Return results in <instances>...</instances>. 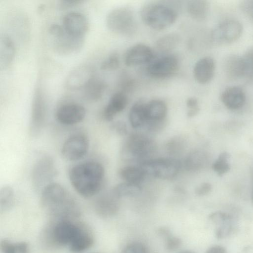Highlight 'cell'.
<instances>
[{
  "mask_svg": "<svg viewBox=\"0 0 253 253\" xmlns=\"http://www.w3.org/2000/svg\"><path fill=\"white\" fill-rule=\"evenodd\" d=\"M140 16L150 28L161 31L172 25L177 18V13L171 6L159 2H150L143 5Z\"/></svg>",
  "mask_w": 253,
  "mask_h": 253,
  "instance_id": "2",
  "label": "cell"
},
{
  "mask_svg": "<svg viewBox=\"0 0 253 253\" xmlns=\"http://www.w3.org/2000/svg\"><path fill=\"white\" fill-rule=\"evenodd\" d=\"M71 184L76 191L84 198L98 193L103 185L105 170L98 162L88 161L74 166L69 172Z\"/></svg>",
  "mask_w": 253,
  "mask_h": 253,
  "instance_id": "1",
  "label": "cell"
},
{
  "mask_svg": "<svg viewBox=\"0 0 253 253\" xmlns=\"http://www.w3.org/2000/svg\"><path fill=\"white\" fill-rule=\"evenodd\" d=\"M111 128L120 135H126L127 133V126L123 121H118L113 123L111 125Z\"/></svg>",
  "mask_w": 253,
  "mask_h": 253,
  "instance_id": "43",
  "label": "cell"
},
{
  "mask_svg": "<svg viewBox=\"0 0 253 253\" xmlns=\"http://www.w3.org/2000/svg\"><path fill=\"white\" fill-rule=\"evenodd\" d=\"M106 88L107 84L103 80L94 78L84 88L83 97L88 102L98 101L104 95Z\"/></svg>",
  "mask_w": 253,
  "mask_h": 253,
  "instance_id": "25",
  "label": "cell"
},
{
  "mask_svg": "<svg viewBox=\"0 0 253 253\" xmlns=\"http://www.w3.org/2000/svg\"><path fill=\"white\" fill-rule=\"evenodd\" d=\"M48 38L52 50L60 55H71L79 52L84 43V37L74 36L62 25L51 24L48 29Z\"/></svg>",
  "mask_w": 253,
  "mask_h": 253,
  "instance_id": "3",
  "label": "cell"
},
{
  "mask_svg": "<svg viewBox=\"0 0 253 253\" xmlns=\"http://www.w3.org/2000/svg\"><path fill=\"white\" fill-rule=\"evenodd\" d=\"M209 219L216 225L215 234L218 239L227 237L233 232V218L230 214L224 211H216L211 213Z\"/></svg>",
  "mask_w": 253,
  "mask_h": 253,
  "instance_id": "17",
  "label": "cell"
},
{
  "mask_svg": "<svg viewBox=\"0 0 253 253\" xmlns=\"http://www.w3.org/2000/svg\"><path fill=\"white\" fill-rule=\"evenodd\" d=\"M16 52L15 45L12 38L4 34L0 37V63L1 68L9 67L13 63Z\"/></svg>",
  "mask_w": 253,
  "mask_h": 253,
  "instance_id": "24",
  "label": "cell"
},
{
  "mask_svg": "<svg viewBox=\"0 0 253 253\" xmlns=\"http://www.w3.org/2000/svg\"><path fill=\"white\" fill-rule=\"evenodd\" d=\"M179 61L172 54H166L155 60L148 65L146 71L152 78L157 79L169 78L177 71Z\"/></svg>",
  "mask_w": 253,
  "mask_h": 253,
  "instance_id": "10",
  "label": "cell"
},
{
  "mask_svg": "<svg viewBox=\"0 0 253 253\" xmlns=\"http://www.w3.org/2000/svg\"><path fill=\"white\" fill-rule=\"evenodd\" d=\"M167 112V104L162 100L153 99L146 102V123L148 122H166Z\"/></svg>",
  "mask_w": 253,
  "mask_h": 253,
  "instance_id": "22",
  "label": "cell"
},
{
  "mask_svg": "<svg viewBox=\"0 0 253 253\" xmlns=\"http://www.w3.org/2000/svg\"><path fill=\"white\" fill-rule=\"evenodd\" d=\"M229 159L230 155L228 152L220 153L212 165L213 170L219 176L227 173L230 169Z\"/></svg>",
  "mask_w": 253,
  "mask_h": 253,
  "instance_id": "34",
  "label": "cell"
},
{
  "mask_svg": "<svg viewBox=\"0 0 253 253\" xmlns=\"http://www.w3.org/2000/svg\"><path fill=\"white\" fill-rule=\"evenodd\" d=\"M242 57L244 66V77L253 80V46L249 48Z\"/></svg>",
  "mask_w": 253,
  "mask_h": 253,
  "instance_id": "37",
  "label": "cell"
},
{
  "mask_svg": "<svg viewBox=\"0 0 253 253\" xmlns=\"http://www.w3.org/2000/svg\"><path fill=\"white\" fill-rule=\"evenodd\" d=\"M179 253H195L190 251H183L180 252Z\"/></svg>",
  "mask_w": 253,
  "mask_h": 253,
  "instance_id": "47",
  "label": "cell"
},
{
  "mask_svg": "<svg viewBox=\"0 0 253 253\" xmlns=\"http://www.w3.org/2000/svg\"><path fill=\"white\" fill-rule=\"evenodd\" d=\"M89 146L87 136L82 133L70 135L64 141L61 153L63 158L69 161L82 159L87 154Z\"/></svg>",
  "mask_w": 253,
  "mask_h": 253,
  "instance_id": "9",
  "label": "cell"
},
{
  "mask_svg": "<svg viewBox=\"0 0 253 253\" xmlns=\"http://www.w3.org/2000/svg\"><path fill=\"white\" fill-rule=\"evenodd\" d=\"M118 198L112 190L99 196L95 201L97 211L104 216H111L115 214L119 209Z\"/></svg>",
  "mask_w": 253,
  "mask_h": 253,
  "instance_id": "21",
  "label": "cell"
},
{
  "mask_svg": "<svg viewBox=\"0 0 253 253\" xmlns=\"http://www.w3.org/2000/svg\"><path fill=\"white\" fill-rule=\"evenodd\" d=\"M154 58L152 49L147 45L138 43L130 47L124 55V62L132 67L149 64Z\"/></svg>",
  "mask_w": 253,
  "mask_h": 253,
  "instance_id": "15",
  "label": "cell"
},
{
  "mask_svg": "<svg viewBox=\"0 0 253 253\" xmlns=\"http://www.w3.org/2000/svg\"><path fill=\"white\" fill-rule=\"evenodd\" d=\"M120 64L118 54L116 52H112L106 57L102 62L100 68L104 71L115 70L119 68Z\"/></svg>",
  "mask_w": 253,
  "mask_h": 253,
  "instance_id": "38",
  "label": "cell"
},
{
  "mask_svg": "<svg viewBox=\"0 0 253 253\" xmlns=\"http://www.w3.org/2000/svg\"><path fill=\"white\" fill-rule=\"evenodd\" d=\"M14 198V191L9 185H4L0 190V204L1 208L5 209L13 203Z\"/></svg>",
  "mask_w": 253,
  "mask_h": 253,
  "instance_id": "36",
  "label": "cell"
},
{
  "mask_svg": "<svg viewBox=\"0 0 253 253\" xmlns=\"http://www.w3.org/2000/svg\"><path fill=\"white\" fill-rule=\"evenodd\" d=\"M112 190L119 198L132 197L138 195L142 191V187L140 184L125 181L116 185Z\"/></svg>",
  "mask_w": 253,
  "mask_h": 253,
  "instance_id": "32",
  "label": "cell"
},
{
  "mask_svg": "<svg viewBox=\"0 0 253 253\" xmlns=\"http://www.w3.org/2000/svg\"><path fill=\"white\" fill-rule=\"evenodd\" d=\"M185 146L184 139L180 137H175L168 141L166 145V149L169 155L175 156L182 153Z\"/></svg>",
  "mask_w": 253,
  "mask_h": 253,
  "instance_id": "35",
  "label": "cell"
},
{
  "mask_svg": "<svg viewBox=\"0 0 253 253\" xmlns=\"http://www.w3.org/2000/svg\"><path fill=\"white\" fill-rule=\"evenodd\" d=\"M251 200H252V203L253 204V191H252V192Z\"/></svg>",
  "mask_w": 253,
  "mask_h": 253,
  "instance_id": "48",
  "label": "cell"
},
{
  "mask_svg": "<svg viewBox=\"0 0 253 253\" xmlns=\"http://www.w3.org/2000/svg\"><path fill=\"white\" fill-rule=\"evenodd\" d=\"M94 78L93 67L88 64L78 66L67 76L65 85L72 90L84 88Z\"/></svg>",
  "mask_w": 253,
  "mask_h": 253,
  "instance_id": "13",
  "label": "cell"
},
{
  "mask_svg": "<svg viewBox=\"0 0 253 253\" xmlns=\"http://www.w3.org/2000/svg\"><path fill=\"white\" fill-rule=\"evenodd\" d=\"M187 10L189 15L197 20L205 19L209 10V3L204 0H192L187 4Z\"/></svg>",
  "mask_w": 253,
  "mask_h": 253,
  "instance_id": "30",
  "label": "cell"
},
{
  "mask_svg": "<svg viewBox=\"0 0 253 253\" xmlns=\"http://www.w3.org/2000/svg\"><path fill=\"white\" fill-rule=\"evenodd\" d=\"M81 232L75 225L68 222H62L55 227L53 235L55 240L60 244H70Z\"/></svg>",
  "mask_w": 253,
  "mask_h": 253,
  "instance_id": "23",
  "label": "cell"
},
{
  "mask_svg": "<svg viewBox=\"0 0 253 253\" xmlns=\"http://www.w3.org/2000/svg\"><path fill=\"white\" fill-rule=\"evenodd\" d=\"M119 175L125 182L140 184L147 176L144 170L139 165L127 166L122 168Z\"/></svg>",
  "mask_w": 253,
  "mask_h": 253,
  "instance_id": "27",
  "label": "cell"
},
{
  "mask_svg": "<svg viewBox=\"0 0 253 253\" xmlns=\"http://www.w3.org/2000/svg\"><path fill=\"white\" fill-rule=\"evenodd\" d=\"M62 26L70 34L84 37L88 32L89 24L86 16L79 11H71L66 13L62 19Z\"/></svg>",
  "mask_w": 253,
  "mask_h": 253,
  "instance_id": "14",
  "label": "cell"
},
{
  "mask_svg": "<svg viewBox=\"0 0 253 253\" xmlns=\"http://www.w3.org/2000/svg\"><path fill=\"white\" fill-rule=\"evenodd\" d=\"M86 115L85 108L77 103L68 102L60 105L56 110L55 117L61 124L71 126L82 122Z\"/></svg>",
  "mask_w": 253,
  "mask_h": 253,
  "instance_id": "12",
  "label": "cell"
},
{
  "mask_svg": "<svg viewBox=\"0 0 253 253\" xmlns=\"http://www.w3.org/2000/svg\"><path fill=\"white\" fill-rule=\"evenodd\" d=\"M156 149V143L150 137L141 133H133L125 140L122 147V154L125 159L128 161L140 163L151 159Z\"/></svg>",
  "mask_w": 253,
  "mask_h": 253,
  "instance_id": "4",
  "label": "cell"
},
{
  "mask_svg": "<svg viewBox=\"0 0 253 253\" xmlns=\"http://www.w3.org/2000/svg\"><path fill=\"white\" fill-rule=\"evenodd\" d=\"M81 0H62L58 1V7L60 9H67L76 6L83 2Z\"/></svg>",
  "mask_w": 253,
  "mask_h": 253,
  "instance_id": "44",
  "label": "cell"
},
{
  "mask_svg": "<svg viewBox=\"0 0 253 253\" xmlns=\"http://www.w3.org/2000/svg\"><path fill=\"white\" fill-rule=\"evenodd\" d=\"M205 253H227L226 249L222 246L215 245L210 247Z\"/></svg>",
  "mask_w": 253,
  "mask_h": 253,
  "instance_id": "46",
  "label": "cell"
},
{
  "mask_svg": "<svg viewBox=\"0 0 253 253\" xmlns=\"http://www.w3.org/2000/svg\"><path fill=\"white\" fill-rule=\"evenodd\" d=\"M164 239L165 248L168 251H175L181 246L182 241L180 239L172 235L171 233Z\"/></svg>",
  "mask_w": 253,
  "mask_h": 253,
  "instance_id": "40",
  "label": "cell"
},
{
  "mask_svg": "<svg viewBox=\"0 0 253 253\" xmlns=\"http://www.w3.org/2000/svg\"><path fill=\"white\" fill-rule=\"evenodd\" d=\"M70 194L60 184L53 182L41 191V201L42 205L50 209L65 200Z\"/></svg>",
  "mask_w": 253,
  "mask_h": 253,
  "instance_id": "16",
  "label": "cell"
},
{
  "mask_svg": "<svg viewBox=\"0 0 253 253\" xmlns=\"http://www.w3.org/2000/svg\"><path fill=\"white\" fill-rule=\"evenodd\" d=\"M47 106L42 88L38 86L34 92L31 111L29 131L31 135H39L45 124Z\"/></svg>",
  "mask_w": 253,
  "mask_h": 253,
  "instance_id": "8",
  "label": "cell"
},
{
  "mask_svg": "<svg viewBox=\"0 0 253 253\" xmlns=\"http://www.w3.org/2000/svg\"><path fill=\"white\" fill-rule=\"evenodd\" d=\"M224 68L226 74L230 78L244 77V66L242 56L229 55L225 60Z\"/></svg>",
  "mask_w": 253,
  "mask_h": 253,
  "instance_id": "26",
  "label": "cell"
},
{
  "mask_svg": "<svg viewBox=\"0 0 253 253\" xmlns=\"http://www.w3.org/2000/svg\"><path fill=\"white\" fill-rule=\"evenodd\" d=\"M1 250L3 253H26L27 246L24 243L11 244L4 241L1 244Z\"/></svg>",
  "mask_w": 253,
  "mask_h": 253,
  "instance_id": "39",
  "label": "cell"
},
{
  "mask_svg": "<svg viewBox=\"0 0 253 253\" xmlns=\"http://www.w3.org/2000/svg\"><path fill=\"white\" fill-rule=\"evenodd\" d=\"M211 185L210 183L203 182L196 188L195 194L199 196H205L211 192Z\"/></svg>",
  "mask_w": 253,
  "mask_h": 253,
  "instance_id": "45",
  "label": "cell"
},
{
  "mask_svg": "<svg viewBox=\"0 0 253 253\" xmlns=\"http://www.w3.org/2000/svg\"><path fill=\"white\" fill-rule=\"evenodd\" d=\"M180 37L176 33H169L160 37L156 42L155 47L162 53H168L175 48L179 44Z\"/></svg>",
  "mask_w": 253,
  "mask_h": 253,
  "instance_id": "29",
  "label": "cell"
},
{
  "mask_svg": "<svg viewBox=\"0 0 253 253\" xmlns=\"http://www.w3.org/2000/svg\"><path fill=\"white\" fill-rule=\"evenodd\" d=\"M186 107L188 109L187 115L189 118L195 116L200 111V106L198 100L193 97L187 98L186 102Z\"/></svg>",
  "mask_w": 253,
  "mask_h": 253,
  "instance_id": "42",
  "label": "cell"
},
{
  "mask_svg": "<svg viewBox=\"0 0 253 253\" xmlns=\"http://www.w3.org/2000/svg\"><path fill=\"white\" fill-rule=\"evenodd\" d=\"M243 30L240 22L236 19H228L218 25L212 32V37L216 43H230L240 37Z\"/></svg>",
  "mask_w": 253,
  "mask_h": 253,
  "instance_id": "11",
  "label": "cell"
},
{
  "mask_svg": "<svg viewBox=\"0 0 253 253\" xmlns=\"http://www.w3.org/2000/svg\"><path fill=\"white\" fill-rule=\"evenodd\" d=\"M147 176L161 179L174 178L181 168L180 161L173 157L151 158L139 164Z\"/></svg>",
  "mask_w": 253,
  "mask_h": 253,
  "instance_id": "6",
  "label": "cell"
},
{
  "mask_svg": "<svg viewBox=\"0 0 253 253\" xmlns=\"http://www.w3.org/2000/svg\"><path fill=\"white\" fill-rule=\"evenodd\" d=\"M215 69L214 59L210 56L203 57L198 60L194 66V78L200 84H207L212 79Z\"/></svg>",
  "mask_w": 253,
  "mask_h": 253,
  "instance_id": "18",
  "label": "cell"
},
{
  "mask_svg": "<svg viewBox=\"0 0 253 253\" xmlns=\"http://www.w3.org/2000/svg\"><path fill=\"white\" fill-rule=\"evenodd\" d=\"M145 103L142 101L135 102L129 112V121L134 128L143 127L146 123Z\"/></svg>",
  "mask_w": 253,
  "mask_h": 253,
  "instance_id": "28",
  "label": "cell"
},
{
  "mask_svg": "<svg viewBox=\"0 0 253 253\" xmlns=\"http://www.w3.org/2000/svg\"><path fill=\"white\" fill-rule=\"evenodd\" d=\"M122 253H148L146 247L140 242H132L127 245Z\"/></svg>",
  "mask_w": 253,
  "mask_h": 253,
  "instance_id": "41",
  "label": "cell"
},
{
  "mask_svg": "<svg viewBox=\"0 0 253 253\" xmlns=\"http://www.w3.org/2000/svg\"><path fill=\"white\" fill-rule=\"evenodd\" d=\"M92 243L91 237L81 231L69 244V247L73 252L80 253L89 249Z\"/></svg>",
  "mask_w": 253,
  "mask_h": 253,
  "instance_id": "33",
  "label": "cell"
},
{
  "mask_svg": "<svg viewBox=\"0 0 253 253\" xmlns=\"http://www.w3.org/2000/svg\"><path fill=\"white\" fill-rule=\"evenodd\" d=\"M105 21L108 29L116 34L129 36L136 31L134 12L128 6H118L111 9L106 15Z\"/></svg>",
  "mask_w": 253,
  "mask_h": 253,
  "instance_id": "5",
  "label": "cell"
},
{
  "mask_svg": "<svg viewBox=\"0 0 253 253\" xmlns=\"http://www.w3.org/2000/svg\"><path fill=\"white\" fill-rule=\"evenodd\" d=\"M57 169L53 159L48 156L40 158L35 163L31 174L32 183L35 190H42L57 175Z\"/></svg>",
  "mask_w": 253,
  "mask_h": 253,
  "instance_id": "7",
  "label": "cell"
},
{
  "mask_svg": "<svg viewBox=\"0 0 253 253\" xmlns=\"http://www.w3.org/2000/svg\"><path fill=\"white\" fill-rule=\"evenodd\" d=\"M246 98L244 90L238 86L227 87L221 94L222 103L226 108L232 110L242 108L245 103Z\"/></svg>",
  "mask_w": 253,
  "mask_h": 253,
  "instance_id": "19",
  "label": "cell"
},
{
  "mask_svg": "<svg viewBox=\"0 0 253 253\" xmlns=\"http://www.w3.org/2000/svg\"><path fill=\"white\" fill-rule=\"evenodd\" d=\"M128 99L125 93L118 91L112 95L102 112L103 118L111 121L126 107Z\"/></svg>",
  "mask_w": 253,
  "mask_h": 253,
  "instance_id": "20",
  "label": "cell"
},
{
  "mask_svg": "<svg viewBox=\"0 0 253 253\" xmlns=\"http://www.w3.org/2000/svg\"><path fill=\"white\" fill-rule=\"evenodd\" d=\"M206 157L204 153L199 150L189 153L184 161L185 169L190 172H197L205 165Z\"/></svg>",
  "mask_w": 253,
  "mask_h": 253,
  "instance_id": "31",
  "label": "cell"
}]
</instances>
